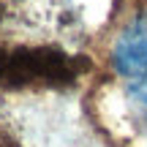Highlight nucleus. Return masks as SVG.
I'll list each match as a JSON object with an SVG mask.
<instances>
[{"label":"nucleus","instance_id":"1","mask_svg":"<svg viewBox=\"0 0 147 147\" xmlns=\"http://www.w3.org/2000/svg\"><path fill=\"white\" fill-rule=\"evenodd\" d=\"M82 71V63L55 49H8L0 52V84H68Z\"/></svg>","mask_w":147,"mask_h":147},{"label":"nucleus","instance_id":"2","mask_svg":"<svg viewBox=\"0 0 147 147\" xmlns=\"http://www.w3.org/2000/svg\"><path fill=\"white\" fill-rule=\"evenodd\" d=\"M112 63L131 98L147 106V14L128 22L112 49Z\"/></svg>","mask_w":147,"mask_h":147}]
</instances>
